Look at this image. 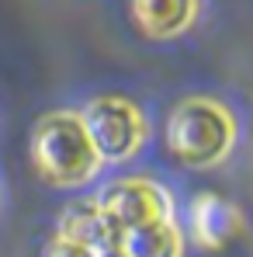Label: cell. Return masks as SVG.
Segmentation results:
<instances>
[{
  "mask_svg": "<svg viewBox=\"0 0 253 257\" xmlns=\"http://www.w3.org/2000/svg\"><path fill=\"white\" fill-rule=\"evenodd\" d=\"M97 205L108 212L111 222L122 226V233L170 215L167 191L153 181H115L97 195Z\"/></svg>",
  "mask_w": 253,
  "mask_h": 257,
  "instance_id": "277c9868",
  "label": "cell"
},
{
  "mask_svg": "<svg viewBox=\"0 0 253 257\" xmlns=\"http://www.w3.org/2000/svg\"><path fill=\"white\" fill-rule=\"evenodd\" d=\"M97 257H128L122 247H108V250H97Z\"/></svg>",
  "mask_w": 253,
  "mask_h": 257,
  "instance_id": "30bf717a",
  "label": "cell"
},
{
  "mask_svg": "<svg viewBox=\"0 0 253 257\" xmlns=\"http://www.w3.org/2000/svg\"><path fill=\"white\" fill-rule=\"evenodd\" d=\"M191 226H194V236L201 247L208 250H222L225 243H232L243 229V215L232 202H225L222 195L205 191L194 198L191 205Z\"/></svg>",
  "mask_w": 253,
  "mask_h": 257,
  "instance_id": "8992f818",
  "label": "cell"
},
{
  "mask_svg": "<svg viewBox=\"0 0 253 257\" xmlns=\"http://www.w3.org/2000/svg\"><path fill=\"white\" fill-rule=\"evenodd\" d=\"M80 122L97 160H128L146 139V118L125 97H94L80 111Z\"/></svg>",
  "mask_w": 253,
  "mask_h": 257,
  "instance_id": "3957f363",
  "label": "cell"
},
{
  "mask_svg": "<svg viewBox=\"0 0 253 257\" xmlns=\"http://www.w3.org/2000/svg\"><path fill=\"white\" fill-rule=\"evenodd\" d=\"M42 257H97L94 250H87L80 243H73V240H63V236H56L49 247H45Z\"/></svg>",
  "mask_w": 253,
  "mask_h": 257,
  "instance_id": "9c48e42d",
  "label": "cell"
},
{
  "mask_svg": "<svg viewBox=\"0 0 253 257\" xmlns=\"http://www.w3.org/2000/svg\"><path fill=\"white\" fill-rule=\"evenodd\" d=\"M232 139H236L232 115L208 97H191V101L177 104L170 115L167 143L170 153L184 167H198V171L215 167L232 150Z\"/></svg>",
  "mask_w": 253,
  "mask_h": 257,
  "instance_id": "7a4b0ae2",
  "label": "cell"
},
{
  "mask_svg": "<svg viewBox=\"0 0 253 257\" xmlns=\"http://www.w3.org/2000/svg\"><path fill=\"white\" fill-rule=\"evenodd\" d=\"M59 236L97 254V250H108V247H122L125 233H122L118 222L108 219V212L97 202H73L59 219Z\"/></svg>",
  "mask_w": 253,
  "mask_h": 257,
  "instance_id": "5b68a950",
  "label": "cell"
},
{
  "mask_svg": "<svg viewBox=\"0 0 253 257\" xmlns=\"http://www.w3.org/2000/svg\"><path fill=\"white\" fill-rule=\"evenodd\" d=\"M198 0H132V18L149 39H173L194 21Z\"/></svg>",
  "mask_w": 253,
  "mask_h": 257,
  "instance_id": "52a82bcc",
  "label": "cell"
},
{
  "mask_svg": "<svg viewBox=\"0 0 253 257\" xmlns=\"http://www.w3.org/2000/svg\"><path fill=\"white\" fill-rule=\"evenodd\" d=\"M180 229L173 219H156L122 236V250L128 257H180Z\"/></svg>",
  "mask_w": 253,
  "mask_h": 257,
  "instance_id": "ba28073f",
  "label": "cell"
},
{
  "mask_svg": "<svg viewBox=\"0 0 253 257\" xmlns=\"http://www.w3.org/2000/svg\"><path fill=\"white\" fill-rule=\"evenodd\" d=\"M32 157H35V167L45 181L63 184V188L90 181L101 167L77 111L45 115L35 125V136H32Z\"/></svg>",
  "mask_w": 253,
  "mask_h": 257,
  "instance_id": "6da1fadb",
  "label": "cell"
}]
</instances>
